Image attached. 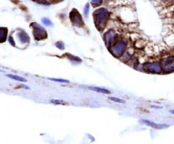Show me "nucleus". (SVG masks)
Instances as JSON below:
<instances>
[{
  "mask_svg": "<svg viewBox=\"0 0 174 144\" xmlns=\"http://www.w3.org/2000/svg\"><path fill=\"white\" fill-rule=\"evenodd\" d=\"M94 16H95V22L97 27L100 30H102L105 27V24L109 19L110 13L107 11V9H100L95 12Z\"/></svg>",
  "mask_w": 174,
  "mask_h": 144,
  "instance_id": "obj_1",
  "label": "nucleus"
},
{
  "mask_svg": "<svg viewBox=\"0 0 174 144\" xmlns=\"http://www.w3.org/2000/svg\"><path fill=\"white\" fill-rule=\"evenodd\" d=\"M161 67L165 72H172L174 71V56L164 59L161 61Z\"/></svg>",
  "mask_w": 174,
  "mask_h": 144,
  "instance_id": "obj_2",
  "label": "nucleus"
},
{
  "mask_svg": "<svg viewBox=\"0 0 174 144\" xmlns=\"http://www.w3.org/2000/svg\"><path fill=\"white\" fill-rule=\"evenodd\" d=\"M126 47H127V44L123 41H118L113 46L112 48H110V51H111V53H114V55L119 57L125 51Z\"/></svg>",
  "mask_w": 174,
  "mask_h": 144,
  "instance_id": "obj_3",
  "label": "nucleus"
},
{
  "mask_svg": "<svg viewBox=\"0 0 174 144\" xmlns=\"http://www.w3.org/2000/svg\"><path fill=\"white\" fill-rule=\"evenodd\" d=\"M33 27H34L33 30V35L36 37L37 40H40V39H45L47 37V33L45 32V30L42 27L38 26L37 23H33Z\"/></svg>",
  "mask_w": 174,
  "mask_h": 144,
  "instance_id": "obj_4",
  "label": "nucleus"
},
{
  "mask_svg": "<svg viewBox=\"0 0 174 144\" xmlns=\"http://www.w3.org/2000/svg\"><path fill=\"white\" fill-rule=\"evenodd\" d=\"M70 18H71V21H72V23L74 24V26H78L81 27L83 26V22L82 21V17L80 14L77 12V9H73L71 13L70 14Z\"/></svg>",
  "mask_w": 174,
  "mask_h": 144,
  "instance_id": "obj_5",
  "label": "nucleus"
},
{
  "mask_svg": "<svg viewBox=\"0 0 174 144\" xmlns=\"http://www.w3.org/2000/svg\"><path fill=\"white\" fill-rule=\"evenodd\" d=\"M145 70L151 73H160L161 71V68L160 66L159 63L152 62V63H148L145 65Z\"/></svg>",
  "mask_w": 174,
  "mask_h": 144,
  "instance_id": "obj_6",
  "label": "nucleus"
},
{
  "mask_svg": "<svg viewBox=\"0 0 174 144\" xmlns=\"http://www.w3.org/2000/svg\"><path fill=\"white\" fill-rule=\"evenodd\" d=\"M142 123L145 124V125H147L149 127H152L154 129H157V130H160V129H163V128H166V127H168V126H166V125H161V124H157V123H155V122H152V121H141Z\"/></svg>",
  "mask_w": 174,
  "mask_h": 144,
  "instance_id": "obj_7",
  "label": "nucleus"
},
{
  "mask_svg": "<svg viewBox=\"0 0 174 144\" xmlns=\"http://www.w3.org/2000/svg\"><path fill=\"white\" fill-rule=\"evenodd\" d=\"M90 90L92 91H95L96 92H99V93H104V94H110V92L109 90L105 88H100V87H89Z\"/></svg>",
  "mask_w": 174,
  "mask_h": 144,
  "instance_id": "obj_8",
  "label": "nucleus"
},
{
  "mask_svg": "<svg viewBox=\"0 0 174 144\" xmlns=\"http://www.w3.org/2000/svg\"><path fill=\"white\" fill-rule=\"evenodd\" d=\"M8 77H9V78H11V79H13V80L19 81V82H27V80L24 79V78H22V77H18V76H14V75H8Z\"/></svg>",
  "mask_w": 174,
  "mask_h": 144,
  "instance_id": "obj_9",
  "label": "nucleus"
},
{
  "mask_svg": "<svg viewBox=\"0 0 174 144\" xmlns=\"http://www.w3.org/2000/svg\"><path fill=\"white\" fill-rule=\"evenodd\" d=\"M51 103H54V104H64V105L68 104V103H66L65 101H63V100H52Z\"/></svg>",
  "mask_w": 174,
  "mask_h": 144,
  "instance_id": "obj_10",
  "label": "nucleus"
},
{
  "mask_svg": "<svg viewBox=\"0 0 174 144\" xmlns=\"http://www.w3.org/2000/svg\"><path fill=\"white\" fill-rule=\"evenodd\" d=\"M51 81H54V82H63V83H69L67 80H64V79H55V78H49Z\"/></svg>",
  "mask_w": 174,
  "mask_h": 144,
  "instance_id": "obj_11",
  "label": "nucleus"
},
{
  "mask_svg": "<svg viewBox=\"0 0 174 144\" xmlns=\"http://www.w3.org/2000/svg\"><path fill=\"white\" fill-rule=\"evenodd\" d=\"M109 99L111 100V101H114V102H117V103H125V101H124V100L120 99V98H117V97H109Z\"/></svg>",
  "mask_w": 174,
  "mask_h": 144,
  "instance_id": "obj_12",
  "label": "nucleus"
},
{
  "mask_svg": "<svg viewBox=\"0 0 174 144\" xmlns=\"http://www.w3.org/2000/svg\"><path fill=\"white\" fill-rule=\"evenodd\" d=\"M43 22H44L46 26H49V27L52 26V22H51L49 19H47V18H44V19H43Z\"/></svg>",
  "mask_w": 174,
  "mask_h": 144,
  "instance_id": "obj_13",
  "label": "nucleus"
},
{
  "mask_svg": "<svg viewBox=\"0 0 174 144\" xmlns=\"http://www.w3.org/2000/svg\"><path fill=\"white\" fill-rule=\"evenodd\" d=\"M102 0H92V3L95 6H99L100 5Z\"/></svg>",
  "mask_w": 174,
  "mask_h": 144,
  "instance_id": "obj_14",
  "label": "nucleus"
},
{
  "mask_svg": "<svg viewBox=\"0 0 174 144\" xmlns=\"http://www.w3.org/2000/svg\"><path fill=\"white\" fill-rule=\"evenodd\" d=\"M89 4H87L85 7V9H84V15L85 16H88V11H89Z\"/></svg>",
  "mask_w": 174,
  "mask_h": 144,
  "instance_id": "obj_15",
  "label": "nucleus"
},
{
  "mask_svg": "<svg viewBox=\"0 0 174 144\" xmlns=\"http://www.w3.org/2000/svg\"><path fill=\"white\" fill-rule=\"evenodd\" d=\"M170 112H171V114H173L174 115V109H172V110H170Z\"/></svg>",
  "mask_w": 174,
  "mask_h": 144,
  "instance_id": "obj_16",
  "label": "nucleus"
}]
</instances>
